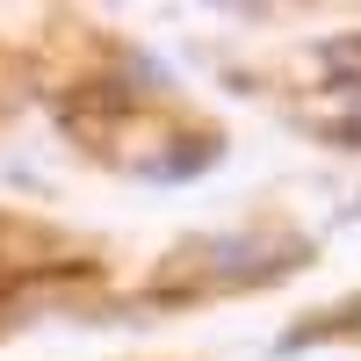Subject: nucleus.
Segmentation results:
<instances>
[{"mask_svg": "<svg viewBox=\"0 0 361 361\" xmlns=\"http://www.w3.org/2000/svg\"><path fill=\"white\" fill-rule=\"evenodd\" d=\"M347 137H354V145H361V94H354V123H347Z\"/></svg>", "mask_w": 361, "mask_h": 361, "instance_id": "f257e3e1", "label": "nucleus"}, {"mask_svg": "<svg viewBox=\"0 0 361 361\" xmlns=\"http://www.w3.org/2000/svg\"><path fill=\"white\" fill-rule=\"evenodd\" d=\"M340 325H361V311H347V318H340Z\"/></svg>", "mask_w": 361, "mask_h": 361, "instance_id": "f03ea898", "label": "nucleus"}]
</instances>
